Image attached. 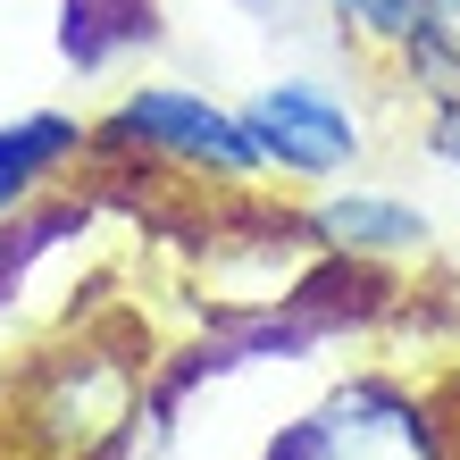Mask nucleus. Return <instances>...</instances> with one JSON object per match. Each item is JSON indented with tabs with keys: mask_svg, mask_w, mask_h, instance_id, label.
I'll use <instances>...</instances> for the list:
<instances>
[{
	"mask_svg": "<svg viewBox=\"0 0 460 460\" xmlns=\"http://www.w3.org/2000/svg\"><path fill=\"white\" fill-rule=\"evenodd\" d=\"M110 143H134V151L168 159V168H193V176H260V151L243 134V118L184 93V84H134L110 110Z\"/></svg>",
	"mask_w": 460,
	"mask_h": 460,
	"instance_id": "obj_1",
	"label": "nucleus"
},
{
	"mask_svg": "<svg viewBox=\"0 0 460 460\" xmlns=\"http://www.w3.org/2000/svg\"><path fill=\"white\" fill-rule=\"evenodd\" d=\"M268 460H444L436 419L394 385H343L310 419H293Z\"/></svg>",
	"mask_w": 460,
	"mask_h": 460,
	"instance_id": "obj_2",
	"label": "nucleus"
},
{
	"mask_svg": "<svg viewBox=\"0 0 460 460\" xmlns=\"http://www.w3.org/2000/svg\"><path fill=\"white\" fill-rule=\"evenodd\" d=\"M84 151V126L59 118V110H34V118H17V126H0V209L25 201L34 184L59 168V159Z\"/></svg>",
	"mask_w": 460,
	"mask_h": 460,
	"instance_id": "obj_4",
	"label": "nucleus"
},
{
	"mask_svg": "<svg viewBox=\"0 0 460 460\" xmlns=\"http://www.w3.org/2000/svg\"><path fill=\"white\" fill-rule=\"evenodd\" d=\"M318 226H327V243H343V252H419L427 243V218L411 201H385V193H343L318 209Z\"/></svg>",
	"mask_w": 460,
	"mask_h": 460,
	"instance_id": "obj_5",
	"label": "nucleus"
},
{
	"mask_svg": "<svg viewBox=\"0 0 460 460\" xmlns=\"http://www.w3.org/2000/svg\"><path fill=\"white\" fill-rule=\"evenodd\" d=\"M427 9H436V17L452 25V34H460V0H427Z\"/></svg>",
	"mask_w": 460,
	"mask_h": 460,
	"instance_id": "obj_7",
	"label": "nucleus"
},
{
	"mask_svg": "<svg viewBox=\"0 0 460 460\" xmlns=\"http://www.w3.org/2000/svg\"><path fill=\"white\" fill-rule=\"evenodd\" d=\"M234 118H243V134H252L260 168L335 176V168L360 159V118H351L327 84H310V75H277V84H260Z\"/></svg>",
	"mask_w": 460,
	"mask_h": 460,
	"instance_id": "obj_3",
	"label": "nucleus"
},
{
	"mask_svg": "<svg viewBox=\"0 0 460 460\" xmlns=\"http://www.w3.org/2000/svg\"><path fill=\"white\" fill-rule=\"evenodd\" d=\"M335 17L351 25V34L385 42V50H411L419 34H436V25H444L427 0H335Z\"/></svg>",
	"mask_w": 460,
	"mask_h": 460,
	"instance_id": "obj_6",
	"label": "nucleus"
}]
</instances>
